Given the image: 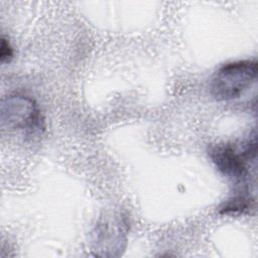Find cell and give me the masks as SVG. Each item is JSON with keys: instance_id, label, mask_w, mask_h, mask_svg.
<instances>
[{"instance_id": "obj_1", "label": "cell", "mask_w": 258, "mask_h": 258, "mask_svg": "<svg viewBox=\"0 0 258 258\" xmlns=\"http://www.w3.org/2000/svg\"><path fill=\"white\" fill-rule=\"evenodd\" d=\"M258 64L255 59H243L223 64L214 74L210 90L219 102L239 98L256 80Z\"/></svg>"}, {"instance_id": "obj_2", "label": "cell", "mask_w": 258, "mask_h": 258, "mask_svg": "<svg viewBox=\"0 0 258 258\" xmlns=\"http://www.w3.org/2000/svg\"><path fill=\"white\" fill-rule=\"evenodd\" d=\"M256 152L257 142L254 133L240 148L229 143L211 146L209 156L221 173L236 181H244L249 173L248 163L255 159Z\"/></svg>"}, {"instance_id": "obj_3", "label": "cell", "mask_w": 258, "mask_h": 258, "mask_svg": "<svg viewBox=\"0 0 258 258\" xmlns=\"http://www.w3.org/2000/svg\"><path fill=\"white\" fill-rule=\"evenodd\" d=\"M2 125L25 134L40 133L44 129L43 118L38 105L30 97L13 94L2 100Z\"/></svg>"}, {"instance_id": "obj_4", "label": "cell", "mask_w": 258, "mask_h": 258, "mask_svg": "<svg viewBox=\"0 0 258 258\" xmlns=\"http://www.w3.org/2000/svg\"><path fill=\"white\" fill-rule=\"evenodd\" d=\"M126 224L121 219L105 220L96 226L94 252L98 256L114 257L122 254L126 244Z\"/></svg>"}, {"instance_id": "obj_5", "label": "cell", "mask_w": 258, "mask_h": 258, "mask_svg": "<svg viewBox=\"0 0 258 258\" xmlns=\"http://www.w3.org/2000/svg\"><path fill=\"white\" fill-rule=\"evenodd\" d=\"M253 200L250 198L248 191L239 192L226 201L219 209L220 214L225 215H236L249 212L252 208Z\"/></svg>"}, {"instance_id": "obj_6", "label": "cell", "mask_w": 258, "mask_h": 258, "mask_svg": "<svg viewBox=\"0 0 258 258\" xmlns=\"http://www.w3.org/2000/svg\"><path fill=\"white\" fill-rule=\"evenodd\" d=\"M13 57V48L11 47L9 40L2 36L1 38V46H0V59L1 62H9Z\"/></svg>"}]
</instances>
